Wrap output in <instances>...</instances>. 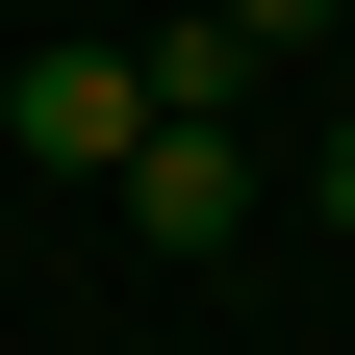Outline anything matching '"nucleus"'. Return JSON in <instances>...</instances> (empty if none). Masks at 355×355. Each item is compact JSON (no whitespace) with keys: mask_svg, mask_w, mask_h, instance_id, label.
Masks as SVG:
<instances>
[{"mask_svg":"<svg viewBox=\"0 0 355 355\" xmlns=\"http://www.w3.org/2000/svg\"><path fill=\"white\" fill-rule=\"evenodd\" d=\"M127 127H153V51H26L0 76V153L26 178H127Z\"/></svg>","mask_w":355,"mask_h":355,"instance_id":"2","label":"nucleus"},{"mask_svg":"<svg viewBox=\"0 0 355 355\" xmlns=\"http://www.w3.org/2000/svg\"><path fill=\"white\" fill-rule=\"evenodd\" d=\"M102 203H127L153 254H229V229H254V127H229V102H153V127H127V178H102Z\"/></svg>","mask_w":355,"mask_h":355,"instance_id":"1","label":"nucleus"},{"mask_svg":"<svg viewBox=\"0 0 355 355\" xmlns=\"http://www.w3.org/2000/svg\"><path fill=\"white\" fill-rule=\"evenodd\" d=\"M229 26H254V51H330V26H355V0H229Z\"/></svg>","mask_w":355,"mask_h":355,"instance_id":"3","label":"nucleus"},{"mask_svg":"<svg viewBox=\"0 0 355 355\" xmlns=\"http://www.w3.org/2000/svg\"><path fill=\"white\" fill-rule=\"evenodd\" d=\"M304 203H330V229H355V102H330V127H304Z\"/></svg>","mask_w":355,"mask_h":355,"instance_id":"4","label":"nucleus"}]
</instances>
